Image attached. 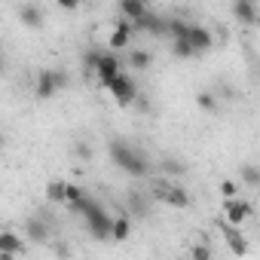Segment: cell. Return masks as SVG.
Masks as SVG:
<instances>
[{
    "instance_id": "obj_1",
    "label": "cell",
    "mask_w": 260,
    "mask_h": 260,
    "mask_svg": "<svg viewBox=\"0 0 260 260\" xmlns=\"http://www.w3.org/2000/svg\"><path fill=\"white\" fill-rule=\"evenodd\" d=\"M110 159H113V166L116 169H122L125 175H132V178H144L147 175V156L141 153V150H135L128 141H119V138H113L110 141Z\"/></svg>"
},
{
    "instance_id": "obj_2",
    "label": "cell",
    "mask_w": 260,
    "mask_h": 260,
    "mask_svg": "<svg viewBox=\"0 0 260 260\" xmlns=\"http://www.w3.org/2000/svg\"><path fill=\"white\" fill-rule=\"evenodd\" d=\"M83 220H86V226H89V233H92L95 239H113V217H110L95 199L86 202V208H83Z\"/></svg>"
},
{
    "instance_id": "obj_3",
    "label": "cell",
    "mask_w": 260,
    "mask_h": 260,
    "mask_svg": "<svg viewBox=\"0 0 260 260\" xmlns=\"http://www.w3.org/2000/svg\"><path fill=\"white\" fill-rule=\"evenodd\" d=\"M107 92H110V98H113V104L116 107H132L135 101H138V86H135V80L128 77L125 71L107 86Z\"/></svg>"
},
{
    "instance_id": "obj_4",
    "label": "cell",
    "mask_w": 260,
    "mask_h": 260,
    "mask_svg": "<svg viewBox=\"0 0 260 260\" xmlns=\"http://www.w3.org/2000/svg\"><path fill=\"white\" fill-rule=\"evenodd\" d=\"M64 86H68V74L58 71V68H49V71H40V74H37L34 92H37V98H52V95H58Z\"/></svg>"
},
{
    "instance_id": "obj_5",
    "label": "cell",
    "mask_w": 260,
    "mask_h": 260,
    "mask_svg": "<svg viewBox=\"0 0 260 260\" xmlns=\"http://www.w3.org/2000/svg\"><path fill=\"white\" fill-rule=\"evenodd\" d=\"M153 196H156L159 202L172 205V208H187V205H190L187 190L178 187V184H169V181H156V184H153Z\"/></svg>"
},
{
    "instance_id": "obj_6",
    "label": "cell",
    "mask_w": 260,
    "mask_h": 260,
    "mask_svg": "<svg viewBox=\"0 0 260 260\" xmlns=\"http://www.w3.org/2000/svg\"><path fill=\"white\" fill-rule=\"evenodd\" d=\"M119 74H122V61L113 55V49H110V52H101L98 68H95V80H98V86H104V89H107Z\"/></svg>"
},
{
    "instance_id": "obj_7",
    "label": "cell",
    "mask_w": 260,
    "mask_h": 260,
    "mask_svg": "<svg viewBox=\"0 0 260 260\" xmlns=\"http://www.w3.org/2000/svg\"><path fill=\"white\" fill-rule=\"evenodd\" d=\"M251 202H245V199H239V196H233V199H223V220H230V223H236V226H242L248 217H251Z\"/></svg>"
},
{
    "instance_id": "obj_8",
    "label": "cell",
    "mask_w": 260,
    "mask_h": 260,
    "mask_svg": "<svg viewBox=\"0 0 260 260\" xmlns=\"http://www.w3.org/2000/svg\"><path fill=\"white\" fill-rule=\"evenodd\" d=\"M132 31H135V25L128 22V19H119V22H113V28H110V37H107V46H110L113 52L125 49L128 43H132Z\"/></svg>"
},
{
    "instance_id": "obj_9",
    "label": "cell",
    "mask_w": 260,
    "mask_h": 260,
    "mask_svg": "<svg viewBox=\"0 0 260 260\" xmlns=\"http://www.w3.org/2000/svg\"><path fill=\"white\" fill-rule=\"evenodd\" d=\"M132 25H135V31H147L150 37H169V19L150 13V10H147L138 22H132Z\"/></svg>"
},
{
    "instance_id": "obj_10",
    "label": "cell",
    "mask_w": 260,
    "mask_h": 260,
    "mask_svg": "<svg viewBox=\"0 0 260 260\" xmlns=\"http://www.w3.org/2000/svg\"><path fill=\"white\" fill-rule=\"evenodd\" d=\"M220 233H223V239L230 242V251H233V254H245V251H248V245H245V239H242V233H239L236 223L223 220V223H220Z\"/></svg>"
},
{
    "instance_id": "obj_11",
    "label": "cell",
    "mask_w": 260,
    "mask_h": 260,
    "mask_svg": "<svg viewBox=\"0 0 260 260\" xmlns=\"http://www.w3.org/2000/svg\"><path fill=\"white\" fill-rule=\"evenodd\" d=\"M25 236L40 245V242L49 239V223H46L43 217H28V220H25Z\"/></svg>"
},
{
    "instance_id": "obj_12",
    "label": "cell",
    "mask_w": 260,
    "mask_h": 260,
    "mask_svg": "<svg viewBox=\"0 0 260 260\" xmlns=\"http://www.w3.org/2000/svg\"><path fill=\"white\" fill-rule=\"evenodd\" d=\"M233 16H236V22H242V25H254V22H257V7H254V0H236V4H233Z\"/></svg>"
},
{
    "instance_id": "obj_13",
    "label": "cell",
    "mask_w": 260,
    "mask_h": 260,
    "mask_svg": "<svg viewBox=\"0 0 260 260\" xmlns=\"http://www.w3.org/2000/svg\"><path fill=\"white\" fill-rule=\"evenodd\" d=\"M190 43H193V49H196V52H208V49L214 46V37H211V31H208V28L193 25V28H190Z\"/></svg>"
},
{
    "instance_id": "obj_14",
    "label": "cell",
    "mask_w": 260,
    "mask_h": 260,
    "mask_svg": "<svg viewBox=\"0 0 260 260\" xmlns=\"http://www.w3.org/2000/svg\"><path fill=\"white\" fill-rule=\"evenodd\" d=\"M119 13H122V19H128V22H138V19L147 13V4H144V0H119Z\"/></svg>"
},
{
    "instance_id": "obj_15",
    "label": "cell",
    "mask_w": 260,
    "mask_h": 260,
    "mask_svg": "<svg viewBox=\"0 0 260 260\" xmlns=\"http://www.w3.org/2000/svg\"><path fill=\"white\" fill-rule=\"evenodd\" d=\"M19 254H25V245L19 242V236H13V233L0 236V257H19Z\"/></svg>"
},
{
    "instance_id": "obj_16",
    "label": "cell",
    "mask_w": 260,
    "mask_h": 260,
    "mask_svg": "<svg viewBox=\"0 0 260 260\" xmlns=\"http://www.w3.org/2000/svg\"><path fill=\"white\" fill-rule=\"evenodd\" d=\"M190 22H184V19H169V37L172 40H190Z\"/></svg>"
},
{
    "instance_id": "obj_17",
    "label": "cell",
    "mask_w": 260,
    "mask_h": 260,
    "mask_svg": "<svg viewBox=\"0 0 260 260\" xmlns=\"http://www.w3.org/2000/svg\"><path fill=\"white\" fill-rule=\"evenodd\" d=\"M19 16H22V25H28V28H40V25H43V13H40L37 7H31V4L22 7Z\"/></svg>"
},
{
    "instance_id": "obj_18",
    "label": "cell",
    "mask_w": 260,
    "mask_h": 260,
    "mask_svg": "<svg viewBox=\"0 0 260 260\" xmlns=\"http://www.w3.org/2000/svg\"><path fill=\"white\" fill-rule=\"evenodd\" d=\"M128 64H132L135 71H147V68L153 64V55H150L147 49H135L132 55H128Z\"/></svg>"
},
{
    "instance_id": "obj_19",
    "label": "cell",
    "mask_w": 260,
    "mask_h": 260,
    "mask_svg": "<svg viewBox=\"0 0 260 260\" xmlns=\"http://www.w3.org/2000/svg\"><path fill=\"white\" fill-rule=\"evenodd\" d=\"M64 193H68V181H49L46 184V199L49 202H64Z\"/></svg>"
},
{
    "instance_id": "obj_20",
    "label": "cell",
    "mask_w": 260,
    "mask_h": 260,
    "mask_svg": "<svg viewBox=\"0 0 260 260\" xmlns=\"http://www.w3.org/2000/svg\"><path fill=\"white\" fill-rule=\"evenodd\" d=\"M172 55H175V58H193V55H199V52L193 49L190 40H172Z\"/></svg>"
},
{
    "instance_id": "obj_21",
    "label": "cell",
    "mask_w": 260,
    "mask_h": 260,
    "mask_svg": "<svg viewBox=\"0 0 260 260\" xmlns=\"http://www.w3.org/2000/svg\"><path fill=\"white\" fill-rule=\"evenodd\" d=\"M239 178L245 187H260V169L257 166H242L239 169Z\"/></svg>"
},
{
    "instance_id": "obj_22",
    "label": "cell",
    "mask_w": 260,
    "mask_h": 260,
    "mask_svg": "<svg viewBox=\"0 0 260 260\" xmlns=\"http://www.w3.org/2000/svg\"><path fill=\"white\" fill-rule=\"evenodd\" d=\"M128 211H132L135 217H147V196L132 193V196H128Z\"/></svg>"
},
{
    "instance_id": "obj_23",
    "label": "cell",
    "mask_w": 260,
    "mask_h": 260,
    "mask_svg": "<svg viewBox=\"0 0 260 260\" xmlns=\"http://www.w3.org/2000/svg\"><path fill=\"white\" fill-rule=\"evenodd\" d=\"M128 233H132V220H128L125 214L122 217H113V239L122 242V239H128Z\"/></svg>"
},
{
    "instance_id": "obj_24",
    "label": "cell",
    "mask_w": 260,
    "mask_h": 260,
    "mask_svg": "<svg viewBox=\"0 0 260 260\" xmlns=\"http://www.w3.org/2000/svg\"><path fill=\"white\" fill-rule=\"evenodd\" d=\"M196 104H199L205 113H217V101H214L211 92H199V95H196Z\"/></svg>"
},
{
    "instance_id": "obj_25",
    "label": "cell",
    "mask_w": 260,
    "mask_h": 260,
    "mask_svg": "<svg viewBox=\"0 0 260 260\" xmlns=\"http://www.w3.org/2000/svg\"><path fill=\"white\" fill-rule=\"evenodd\" d=\"M98 58H101V52H98V49H89V52L83 55V68H86V74H95V68H98Z\"/></svg>"
},
{
    "instance_id": "obj_26",
    "label": "cell",
    "mask_w": 260,
    "mask_h": 260,
    "mask_svg": "<svg viewBox=\"0 0 260 260\" xmlns=\"http://www.w3.org/2000/svg\"><path fill=\"white\" fill-rule=\"evenodd\" d=\"M162 172L178 178V175H184V166H181V162H175V159H162Z\"/></svg>"
},
{
    "instance_id": "obj_27",
    "label": "cell",
    "mask_w": 260,
    "mask_h": 260,
    "mask_svg": "<svg viewBox=\"0 0 260 260\" xmlns=\"http://www.w3.org/2000/svg\"><path fill=\"white\" fill-rule=\"evenodd\" d=\"M236 193H239V184L236 181H220V196L223 199H233Z\"/></svg>"
},
{
    "instance_id": "obj_28",
    "label": "cell",
    "mask_w": 260,
    "mask_h": 260,
    "mask_svg": "<svg viewBox=\"0 0 260 260\" xmlns=\"http://www.w3.org/2000/svg\"><path fill=\"white\" fill-rule=\"evenodd\" d=\"M74 153H77L80 159H86V162L92 159V147H89L86 141H77V144H74Z\"/></svg>"
},
{
    "instance_id": "obj_29",
    "label": "cell",
    "mask_w": 260,
    "mask_h": 260,
    "mask_svg": "<svg viewBox=\"0 0 260 260\" xmlns=\"http://www.w3.org/2000/svg\"><path fill=\"white\" fill-rule=\"evenodd\" d=\"M190 254H193L196 260H208V257H211V248H205V245H196Z\"/></svg>"
},
{
    "instance_id": "obj_30",
    "label": "cell",
    "mask_w": 260,
    "mask_h": 260,
    "mask_svg": "<svg viewBox=\"0 0 260 260\" xmlns=\"http://www.w3.org/2000/svg\"><path fill=\"white\" fill-rule=\"evenodd\" d=\"M55 4H58L61 10H68V13H74V10L80 7V0H55Z\"/></svg>"
},
{
    "instance_id": "obj_31",
    "label": "cell",
    "mask_w": 260,
    "mask_h": 260,
    "mask_svg": "<svg viewBox=\"0 0 260 260\" xmlns=\"http://www.w3.org/2000/svg\"><path fill=\"white\" fill-rule=\"evenodd\" d=\"M254 25H257V31H260V13H257V22H254Z\"/></svg>"
},
{
    "instance_id": "obj_32",
    "label": "cell",
    "mask_w": 260,
    "mask_h": 260,
    "mask_svg": "<svg viewBox=\"0 0 260 260\" xmlns=\"http://www.w3.org/2000/svg\"><path fill=\"white\" fill-rule=\"evenodd\" d=\"M144 4H150V0H144Z\"/></svg>"
},
{
    "instance_id": "obj_33",
    "label": "cell",
    "mask_w": 260,
    "mask_h": 260,
    "mask_svg": "<svg viewBox=\"0 0 260 260\" xmlns=\"http://www.w3.org/2000/svg\"><path fill=\"white\" fill-rule=\"evenodd\" d=\"M257 190H260V187H257Z\"/></svg>"
}]
</instances>
